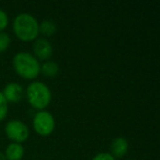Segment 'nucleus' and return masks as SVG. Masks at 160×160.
Wrapping results in <instances>:
<instances>
[{
  "mask_svg": "<svg viewBox=\"0 0 160 160\" xmlns=\"http://www.w3.org/2000/svg\"><path fill=\"white\" fill-rule=\"evenodd\" d=\"M1 92H2L3 97H5L8 103L19 102V101L22 100L25 94V90L23 88V86L20 85L19 82H14V81L7 83Z\"/></svg>",
  "mask_w": 160,
  "mask_h": 160,
  "instance_id": "7",
  "label": "nucleus"
},
{
  "mask_svg": "<svg viewBox=\"0 0 160 160\" xmlns=\"http://www.w3.org/2000/svg\"><path fill=\"white\" fill-rule=\"evenodd\" d=\"M56 30H57V28H56L55 22L52 20H43L42 22L40 23V25H38L40 34H42L43 38H45L54 35Z\"/></svg>",
  "mask_w": 160,
  "mask_h": 160,
  "instance_id": "11",
  "label": "nucleus"
},
{
  "mask_svg": "<svg viewBox=\"0 0 160 160\" xmlns=\"http://www.w3.org/2000/svg\"><path fill=\"white\" fill-rule=\"evenodd\" d=\"M8 24H9V17H8L7 12L5 10L0 8V32L6 30Z\"/></svg>",
  "mask_w": 160,
  "mask_h": 160,
  "instance_id": "14",
  "label": "nucleus"
},
{
  "mask_svg": "<svg viewBox=\"0 0 160 160\" xmlns=\"http://www.w3.org/2000/svg\"><path fill=\"white\" fill-rule=\"evenodd\" d=\"M3 155L7 160H22L24 156V147L22 144L11 142L7 145Z\"/></svg>",
  "mask_w": 160,
  "mask_h": 160,
  "instance_id": "9",
  "label": "nucleus"
},
{
  "mask_svg": "<svg viewBox=\"0 0 160 160\" xmlns=\"http://www.w3.org/2000/svg\"><path fill=\"white\" fill-rule=\"evenodd\" d=\"M25 97L32 108L36 109L38 111H42L46 109L51 103L52 91L45 82L33 80L27 87Z\"/></svg>",
  "mask_w": 160,
  "mask_h": 160,
  "instance_id": "3",
  "label": "nucleus"
},
{
  "mask_svg": "<svg viewBox=\"0 0 160 160\" xmlns=\"http://www.w3.org/2000/svg\"><path fill=\"white\" fill-rule=\"evenodd\" d=\"M91 160H116V159L110 152L101 151V152L97 153L96 156H93V158Z\"/></svg>",
  "mask_w": 160,
  "mask_h": 160,
  "instance_id": "15",
  "label": "nucleus"
},
{
  "mask_svg": "<svg viewBox=\"0 0 160 160\" xmlns=\"http://www.w3.org/2000/svg\"><path fill=\"white\" fill-rule=\"evenodd\" d=\"M129 160H133V159H129Z\"/></svg>",
  "mask_w": 160,
  "mask_h": 160,
  "instance_id": "17",
  "label": "nucleus"
},
{
  "mask_svg": "<svg viewBox=\"0 0 160 160\" xmlns=\"http://www.w3.org/2000/svg\"><path fill=\"white\" fill-rule=\"evenodd\" d=\"M59 72V65L54 60H46L41 65V73L46 77H55Z\"/></svg>",
  "mask_w": 160,
  "mask_h": 160,
  "instance_id": "10",
  "label": "nucleus"
},
{
  "mask_svg": "<svg viewBox=\"0 0 160 160\" xmlns=\"http://www.w3.org/2000/svg\"><path fill=\"white\" fill-rule=\"evenodd\" d=\"M8 111H9V105H8V102L3 97L2 92L0 91V122L7 118Z\"/></svg>",
  "mask_w": 160,
  "mask_h": 160,
  "instance_id": "13",
  "label": "nucleus"
},
{
  "mask_svg": "<svg viewBox=\"0 0 160 160\" xmlns=\"http://www.w3.org/2000/svg\"><path fill=\"white\" fill-rule=\"evenodd\" d=\"M5 133L6 136L11 142L22 144L29 138L30 129L29 126L24 122L20 120H10L5 125Z\"/></svg>",
  "mask_w": 160,
  "mask_h": 160,
  "instance_id": "5",
  "label": "nucleus"
},
{
  "mask_svg": "<svg viewBox=\"0 0 160 160\" xmlns=\"http://www.w3.org/2000/svg\"><path fill=\"white\" fill-rule=\"evenodd\" d=\"M33 55L36 59L40 60H49L53 55V45L47 38H38L33 42Z\"/></svg>",
  "mask_w": 160,
  "mask_h": 160,
  "instance_id": "6",
  "label": "nucleus"
},
{
  "mask_svg": "<svg viewBox=\"0 0 160 160\" xmlns=\"http://www.w3.org/2000/svg\"><path fill=\"white\" fill-rule=\"evenodd\" d=\"M129 149V144L128 140L126 139L125 137H116L112 140L111 146H110V153L113 156L115 159H121L124 156L127 155Z\"/></svg>",
  "mask_w": 160,
  "mask_h": 160,
  "instance_id": "8",
  "label": "nucleus"
},
{
  "mask_svg": "<svg viewBox=\"0 0 160 160\" xmlns=\"http://www.w3.org/2000/svg\"><path fill=\"white\" fill-rule=\"evenodd\" d=\"M38 25L40 22L38 19L31 13L22 12L16 16L12 22L13 33L19 40L23 42H31L35 41L38 38Z\"/></svg>",
  "mask_w": 160,
  "mask_h": 160,
  "instance_id": "1",
  "label": "nucleus"
},
{
  "mask_svg": "<svg viewBox=\"0 0 160 160\" xmlns=\"http://www.w3.org/2000/svg\"><path fill=\"white\" fill-rule=\"evenodd\" d=\"M12 67L17 75L23 79L34 80L41 73V64L33 54L19 52L12 58Z\"/></svg>",
  "mask_w": 160,
  "mask_h": 160,
  "instance_id": "2",
  "label": "nucleus"
},
{
  "mask_svg": "<svg viewBox=\"0 0 160 160\" xmlns=\"http://www.w3.org/2000/svg\"><path fill=\"white\" fill-rule=\"evenodd\" d=\"M0 160H7V158L5 157V155H3L2 151H0Z\"/></svg>",
  "mask_w": 160,
  "mask_h": 160,
  "instance_id": "16",
  "label": "nucleus"
},
{
  "mask_svg": "<svg viewBox=\"0 0 160 160\" xmlns=\"http://www.w3.org/2000/svg\"><path fill=\"white\" fill-rule=\"evenodd\" d=\"M11 44V38L7 32H0V54L5 53Z\"/></svg>",
  "mask_w": 160,
  "mask_h": 160,
  "instance_id": "12",
  "label": "nucleus"
},
{
  "mask_svg": "<svg viewBox=\"0 0 160 160\" xmlns=\"http://www.w3.org/2000/svg\"><path fill=\"white\" fill-rule=\"evenodd\" d=\"M32 123H33L34 131L41 136H49L54 132L56 126L54 115L46 110L36 112L33 116Z\"/></svg>",
  "mask_w": 160,
  "mask_h": 160,
  "instance_id": "4",
  "label": "nucleus"
}]
</instances>
